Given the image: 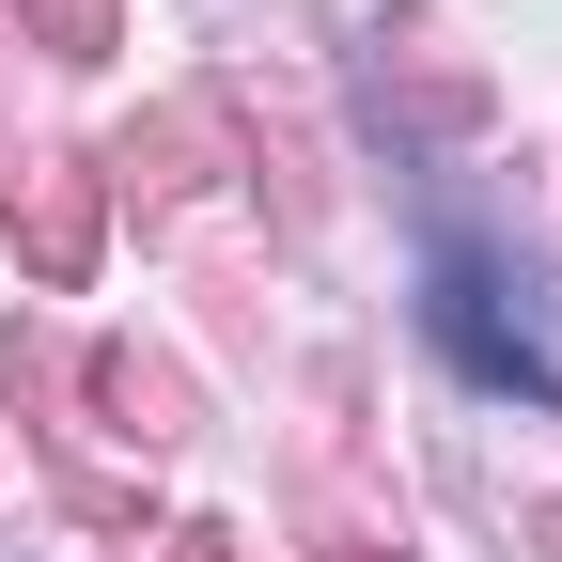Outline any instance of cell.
<instances>
[{
	"instance_id": "6da1fadb",
	"label": "cell",
	"mask_w": 562,
	"mask_h": 562,
	"mask_svg": "<svg viewBox=\"0 0 562 562\" xmlns=\"http://www.w3.org/2000/svg\"><path fill=\"white\" fill-rule=\"evenodd\" d=\"M438 344L484 375V391H531L547 406V360H531V328H501V281H484L469 250H438Z\"/></svg>"
}]
</instances>
